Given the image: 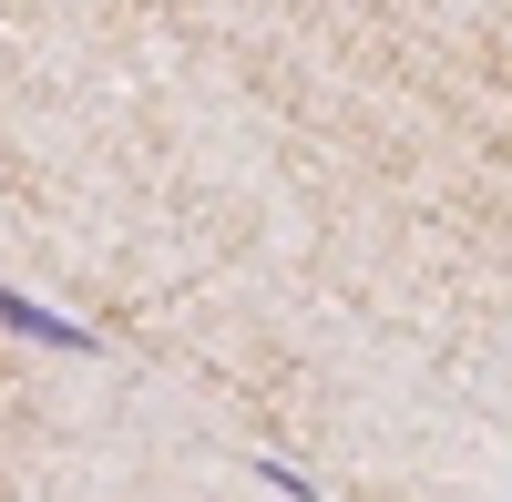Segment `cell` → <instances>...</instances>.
<instances>
[{"mask_svg": "<svg viewBox=\"0 0 512 502\" xmlns=\"http://www.w3.org/2000/svg\"><path fill=\"white\" fill-rule=\"evenodd\" d=\"M0 328H21V339H41V349H93V328L82 318H62V308H41V298H21V287H0Z\"/></svg>", "mask_w": 512, "mask_h": 502, "instance_id": "obj_1", "label": "cell"}]
</instances>
